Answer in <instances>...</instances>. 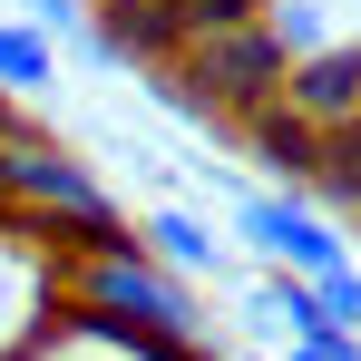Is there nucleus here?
I'll list each match as a JSON object with an SVG mask.
<instances>
[{"instance_id": "f257e3e1", "label": "nucleus", "mask_w": 361, "mask_h": 361, "mask_svg": "<svg viewBox=\"0 0 361 361\" xmlns=\"http://www.w3.org/2000/svg\"><path fill=\"white\" fill-rule=\"evenodd\" d=\"M68 283L88 302V322H118V332H157V342H195L205 332V312H195V283H176L147 244H88L78 264H68Z\"/></svg>"}, {"instance_id": "f03ea898", "label": "nucleus", "mask_w": 361, "mask_h": 361, "mask_svg": "<svg viewBox=\"0 0 361 361\" xmlns=\"http://www.w3.org/2000/svg\"><path fill=\"white\" fill-rule=\"evenodd\" d=\"M0 195H20V205H30V225H49V235H78V254H88V244H127L118 195L88 176L78 157L39 147V137H0Z\"/></svg>"}, {"instance_id": "7ed1b4c3", "label": "nucleus", "mask_w": 361, "mask_h": 361, "mask_svg": "<svg viewBox=\"0 0 361 361\" xmlns=\"http://www.w3.org/2000/svg\"><path fill=\"white\" fill-rule=\"evenodd\" d=\"M235 235L254 244L274 274H302V283H322V274H342V264H352V235H342L322 205L283 195V185H254V195H235Z\"/></svg>"}, {"instance_id": "20e7f679", "label": "nucleus", "mask_w": 361, "mask_h": 361, "mask_svg": "<svg viewBox=\"0 0 361 361\" xmlns=\"http://www.w3.org/2000/svg\"><path fill=\"white\" fill-rule=\"evenodd\" d=\"M68 293V254L49 225H30V215H0V361L30 352L39 332H49V312Z\"/></svg>"}, {"instance_id": "39448f33", "label": "nucleus", "mask_w": 361, "mask_h": 361, "mask_svg": "<svg viewBox=\"0 0 361 361\" xmlns=\"http://www.w3.org/2000/svg\"><path fill=\"white\" fill-rule=\"evenodd\" d=\"M283 118H302L312 137H352V127H361V49L293 59V78H283Z\"/></svg>"}, {"instance_id": "423d86ee", "label": "nucleus", "mask_w": 361, "mask_h": 361, "mask_svg": "<svg viewBox=\"0 0 361 361\" xmlns=\"http://www.w3.org/2000/svg\"><path fill=\"white\" fill-rule=\"evenodd\" d=\"M264 30L283 59H322V49H361V0H264Z\"/></svg>"}, {"instance_id": "0eeeda50", "label": "nucleus", "mask_w": 361, "mask_h": 361, "mask_svg": "<svg viewBox=\"0 0 361 361\" xmlns=\"http://www.w3.org/2000/svg\"><path fill=\"white\" fill-rule=\"evenodd\" d=\"M137 244H147V254H157L176 283H205V274H225V235H215V225H195L185 205H157V215L137 225Z\"/></svg>"}, {"instance_id": "6e6552de", "label": "nucleus", "mask_w": 361, "mask_h": 361, "mask_svg": "<svg viewBox=\"0 0 361 361\" xmlns=\"http://www.w3.org/2000/svg\"><path fill=\"white\" fill-rule=\"evenodd\" d=\"M59 78V39H39L30 20H0V98H39Z\"/></svg>"}, {"instance_id": "1a4fd4ad", "label": "nucleus", "mask_w": 361, "mask_h": 361, "mask_svg": "<svg viewBox=\"0 0 361 361\" xmlns=\"http://www.w3.org/2000/svg\"><path fill=\"white\" fill-rule=\"evenodd\" d=\"M20 20H30L39 39H59V49H88V20H98V10H88V0H20Z\"/></svg>"}, {"instance_id": "9d476101", "label": "nucleus", "mask_w": 361, "mask_h": 361, "mask_svg": "<svg viewBox=\"0 0 361 361\" xmlns=\"http://www.w3.org/2000/svg\"><path fill=\"white\" fill-rule=\"evenodd\" d=\"M312 293H322V312H332V332H361V264H342V274H322Z\"/></svg>"}, {"instance_id": "9b49d317", "label": "nucleus", "mask_w": 361, "mask_h": 361, "mask_svg": "<svg viewBox=\"0 0 361 361\" xmlns=\"http://www.w3.org/2000/svg\"><path fill=\"white\" fill-rule=\"evenodd\" d=\"M254 361H274V352H254Z\"/></svg>"}, {"instance_id": "f8f14e48", "label": "nucleus", "mask_w": 361, "mask_h": 361, "mask_svg": "<svg viewBox=\"0 0 361 361\" xmlns=\"http://www.w3.org/2000/svg\"><path fill=\"white\" fill-rule=\"evenodd\" d=\"M352 137H361V127H352Z\"/></svg>"}]
</instances>
